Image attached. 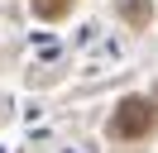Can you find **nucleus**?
Returning a JSON list of instances; mask_svg holds the SVG:
<instances>
[{
	"label": "nucleus",
	"instance_id": "obj_1",
	"mask_svg": "<svg viewBox=\"0 0 158 153\" xmlns=\"http://www.w3.org/2000/svg\"><path fill=\"white\" fill-rule=\"evenodd\" d=\"M153 120H158V110L144 101V96H125L120 110L110 115V134H115V139H139V134L153 129Z\"/></svg>",
	"mask_w": 158,
	"mask_h": 153
},
{
	"label": "nucleus",
	"instance_id": "obj_2",
	"mask_svg": "<svg viewBox=\"0 0 158 153\" xmlns=\"http://www.w3.org/2000/svg\"><path fill=\"white\" fill-rule=\"evenodd\" d=\"M120 14H125L134 29H148V19H153V5H148V0H120Z\"/></svg>",
	"mask_w": 158,
	"mask_h": 153
},
{
	"label": "nucleus",
	"instance_id": "obj_3",
	"mask_svg": "<svg viewBox=\"0 0 158 153\" xmlns=\"http://www.w3.org/2000/svg\"><path fill=\"white\" fill-rule=\"evenodd\" d=\"M34 14L39 19H67L72 14V0H34Z\"/></svg>",
	"mask_w": 158,
	"mask_h": 153
}]
</instances>
